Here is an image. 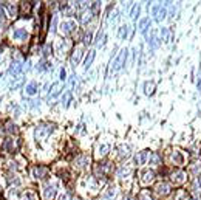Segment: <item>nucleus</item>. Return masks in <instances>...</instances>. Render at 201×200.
I'll use <instances>...</instances> for the list:
<instances>
[{
  "instance_id": "f257e3e1",
  "label": "nucleus",
  "mask_w": 201,
  "mask_h": 200,
  "mask_svg": "<svg viewBox=\"0 0 201 200\" xmlns=\"http://www.w3.org/2000/svg\"><path fill=\"white\" fill-rule=\"evenodd\" d=\"M53 127H54V126H50V124H42V126H39V127L36 129V138H37V140L46 138V136L53 132Z\"/></svg>"
},
{
  "instance_id": "f03ea898",
  "label": "nucleus",
  "mask_w": 201,
  "mask_h": 200,
  "mask_svg": "<svg viewBox=\"0 0 201 200\" xmlns=\"http://www.w3.org/2000/svg\"><path fill=\"white\" fill-rule=\"evenodd\" d=\"M56 192H57V183H46L45 185V188H44V197L45 200H51L54 196H56Z\"/></svg>"
},
{
  "instance_id": "7ed1b4c3",
  "label": "nucleus",
  "mask_w": 201,
  "mask_h": 200,
  "mask_svg": "<svg viewBox=\"0 0 201 200\" xmlns=\"http://www.w3.org/2000/svg\"><path fill=\"white\" fill-rule=\"evenodd\" d=\"M153 14L156 16V20H158V22H161V20L165 17V14H167V11H165V5L164 6H155V8H153Z\"/></svg>"
},
{
  "instance_id": "20e7f679",
  "label": "nucleus",
  "mask_w": 201,
  "mask_h": 200,
  "mask_svg": "<svg viewBox=\"0 0 201 200\" xmlns=\"http://www.w3.org/2000/svg\"><path fill=\"white\" fill-rule=\"evenodd\" d=\"M26 37H28V31H26L25 28H17L14 33H12V39L14 40H25Z\"/></svg>"
},
{
  "instance_id": "39448f33",
  "label": "nucleus",
  "mask_w": 201,
  "mask_h": 200,
  "mask_svg": "<svg viewBox=\"0 0 201 200\" xmlns=\"http://www.w3.org/2000/svg\"><path fill=\"white\" fill-rule=\"evenodd\" d=\"M20 72H22V65H20V62L19 61H16V62H12V65L9 67V74L11 76H14V78H17L19 74H20Z\"/></svg>"
},
{
  "instance_id": "423d86ee",
  "label": "nucleus",
  "mask_w": 201,
  "mask_h": 200,
  "mask_svg": "<svg viewBox=\"0 0 201 200\" xmlns=\"http://www.w3.org/2000/svg\"><path fill=\"white\" fill-rule=\"evenodd\" d=\"M60 28H62V33L64 34H70V33H73L76 30V23L73 22V20H70V22H64Z\"/></svg>"
},
{
  "instance_id": "0eeeda50",
  "label": "nucleus",
  "mask_w": 201,
  "mask_h": 200,
  "mask_svg": "<svg viewBox=\"0 0 201 200\" xmlns=\"http://www.w3.org/2000/svg\"><path fill=\"white\" fill-rule=\"evenodd\" d=\"M153 177H155V174H153L152 171H144V172H142V178H141V182H142L144 185H147L149 182L153 180Z\"/></svg>"
},
{
  "instance_id": "6e6552de",
  "label": "nucleus",
  "mask_w": 201,
  "mask_h": 200,
  "mask_svg": "<svg viewBox=\"0 0 201 200\" xmlns=\"http://www.w3.org/2000/svg\"><path fill=\"white\" fill-rule=\"evenodd\" d=\"M147 150H142V152H139L136 157H135V163L136 164H144L145 163V160H147Z\"/></svg>"
},
{
  "instance_id": "1a4fd4ad",
  "label": "nucleus",
  "mask_w": 201,
  "mask_h": 200,
  "mask_svg": "<svg viewBox=\"0 0 201 200\" xmlns=\"http://www.w3.org/2000/svg\"><path fill=\"white\" fill-rule=\"evenodd\" d=\"M115 196H116V188L115 186H110V188L105 191V194L102 196V199L104 200H112V199H115Z\"/></svg>"
},
{
  "instance_id": "9d476101",
  "label": "nucleus",
  "mask_w": 201,
  "mask_h": 200,
  "mask_svg": "<svg viewBox=\"0 0 201 200\" xmlns=\"http://www.w3.org/2000/svg\"><path fill=\"white\" fill-rule=\"evenodd\" d=\"M25 92H26V95H30V96L36 95L37 93V84H36V82H30V84L26 85Z\"/></svg>"
},
{
  "instance_id": "9b49d317",
  "label": "nucleus",
  "mask_w": 201,
  "mask_h": 200,
  "mask_svg": "<svg viewBox=\"0 0 201 200\" xmlns=\"http://www.w3.org/2000/svg\"><path fill=\"white\" fill-rule=\"evenodd\" d=\"M3 147L8 150V152H12V150L16 149V144H14V140L12 138H8V140H5V143H3Z\"/></svg>"
},
{
  "instance_id": "f8f14e48",
  "label": "nucleus",
  "mask_w": 201,
  "mask_h": 200,
  "mask_svg": "<svg viewBox=\"0 0 201 200\" xmlns=\"http://www.w3.org/2000/svg\"><path fill=\"white\" fill-rule=\"evenodd\" d=\"M94 54H96L94 50H90V51H88V56H87V59H85V70H88L90 65H91V62H93V59H94Z\"/></svg>"
},
{
  "instance_id": "ddd939ff",
  "label": "nucleus",
  "mask_w": 201,
  "mask_h": 200,
  "mask_svg": "<svg viewBox=\"0 0 201 200\" xmlns=\"http://www.w3.org/2000/svg\"><path fill=\"white\" fill-rule=\"evenodd\" d=\"M172 180L175 182L176 185H179V183H183V182H184V172H181V171H178L176 174H173V177H172Z\"/></svg>"
},
{
  "instance_id": "4468645a",
  "label": "nucleus",
  "mask_w": 201,
  "mask_h": 200,
  "mask_svg": "<svg viewBox=\"0 0 201 200\" xmlns=\"http://www.w3.org/2000/svg\"><path fill=\"white\" fill-rule=\"evenodd\" d=\"M172 160L175 161L176 164H183V161H184V158H183L181 152H178V150H175V152L172 154Z\"/></svg>"
},
{
  "instance_id": "2eb2a0df",
  "label": "nucleus",
  "mask_w": 201,
  "mask_h": 200,
  "mask_svg": "<svg viewBox=\"0 0 201 200\" xmlns=\"http://www.w3.org/2000/svg\"><path fill=\"white\" fill-rule=\"evenodd\" d=\"M144 88H145V90H144L145 95H152V93L155 92V84H153V82H145Z\"/></svg>"
},
{
  "instance_id": "dca6fc26",
  "label": "nucleus",
  "mask_w": 201,
  "mask_h": 200,
  "mask_svg": "<svg viewBox=\"0 0 201 200\" xmlns=\"http://www.w3.org/2000/svg\"><path fill=\"white\" fill-rule=\"evenodd\" d=\"M170 189H169V185H165V183H161V185H158V194H169Z\"/></svg>"
},
{
  "instance_id": "f3484780",
  "label": "nucleus",
  "mask_w": 201,
  "mask_h": 200,
  "mask_svg": "<svg viewBox=\"0 0 201 200\" xmlns=\"http://www.w3.org/2000/svg\"><path fill=\"white\" fill-rule=\"evenodd\" d=\"M60 93V84H53V92H50V99L51 98H56V96Z\"/></svg>"
},
{
  "instance_id": "a211bd4d",
  "label": "nucleus",
  "mask_w": 201,
  "mask_h": 200,
  "mask_svg": "<svg viewBox=\"0 0 201 200\" xmlns=\"http://www.w3.org/2000/svg\"><path fill=\"white\" fill-rule=\"evenodd\" d=\"M45 168H34L33 169V175L36 177V178H42V175L45 174Z\"/></svg>"
},
{
  "instance_id": "6ab92c4d",
  "label": "nucleus",
  "mask_w": 201,
  "mask_h": 200,
  "mask_svg": "<svg viewBox=\"0 0 201 200\" xmlns=\"http://www.w3.org/2000/svg\"><path fill=\"white\" fill-rule=\"evenodd\" d=\"M48 68H50V64H48L45 59H42V61L37 64V70H39V72H45V70H48Z\"/></svg>"
},
{
  "instance_id": "aec40b11",
  "label": "nucleus",
  "mask_w": 201,
  "mask_h": 200,
  "mask_svg": "<svg viewBox=\"0 0 201 200\" xmlns=\"http://www.w3.org/2000/svg\"><path fill=\"white\" fill-rule=\"evenodd\" d=\"M130 172H131V171H130L128 168L122 166V168H121L119 171H118V175H119L121 178H126V175H130Z\"/></svg>"
},
{
  "instance_id": "412c9836",
  "label": "nucleus",
  "mask_w": 201,
  "mask_h": 200,
  "mask_svg": "<svg viewBox=\"0 0 201 200\" xmlns=\"http://www.w3.org/2000/svg\"><path fill=\"white\" fill-rule=\"evenodd\" d=\"M110 147H108V144H101V146L98 147V155L99 157H104L107 154V150H108Z\"/></svg>"
},
{
  "instance_id": "4be33fe9",
  "label": "nucleus",
  "mask_w": 201,
  "mask_h": 200,
  "mask_svg": "<svg viewBox=\"0 0 201 200\" xmlns=\"http://www.w3.org/2000/svg\"><path fill=\"white\" fill-rule=\"evenodd\" d=\"M76 163H78L79 168H85L87 164H88V158L87 157H79L78 160H76Z\"/></svg>"
},
{
  "instance_id": "5701e85b",
  "label": "nucleus",
  "mask_w": 201,
  "mask_h": 200,
  "mask_svg": "<svg viewBox=\"0 0 201 200\" xmlns=\"http://www.w3.org/2000/svg\"><path fill=\"white\" fill-rule=\"evenodd\" d=\"M79 59H81V48H78V50L74 51V54H73V58H71V62H73V65H76L79 62Z\"/></svg>"
},
{
  "instance_id": "b1692460",
  "label": "nucleus",
  "mask_w": 201,
  "mask_h": 200,
  "mask_svg": "<svg viewBox=\"0 0 201 200\" xmlns=\"http://www.w3.org/2000/svg\"><path fill=\"white\" fill-rule=\"evenodd\" d=\"M91 9H88L87 12H84V14H82V17H81V22H84V23H87V20H90L91 19Z\"/></svg>"
},
{
  "instance_id": "393cba45",
  "label": "nucleus",
  "mask_w": 201,
  "mask_h": 200,
  "mask_svg": "<svg viewBox=\"0 0 201 200\" xmlns=\"http://www.w3.org/2000/svg\"><path fill=\"white\" fill-rule=\"evenodd\" d=\"M159 160H161V157H159V154H153L150 157V164H153V166H156V164L159 163Z\"/></svg>"
},
{
  "instance_id": "a878e982",
  "label": "nucleus",
  "mask_w": 201,
  "mask_h": 200,
  "mask_svg": "<svg viewBox=\"0 0 201 200\" xmlns=\"http://www.w3.org/2000/svg\"><path fill=\"white\" fill-rule=\"evenodd\" d=\"M127 34H128V26H122V28H121V31H119V37H121L122 40H126Z\"/></svg>"
},
{
  "instance_id": "bb28decb",
  "label": "nucleus",
  "mask_w": 201,
  "mask_h": 200,
  "mask_svg": "<svg viewBox=\"0 0 201 200\" xmlns=\"http://www.w3.org/2000/svg\"><path fill=\"white\" fill-rule=\"evenodd\" d=\"M139 200H152V196L149 191H142L139 194Z\"/></svg>"
},
{
  "instance_id": "cd10ccee",
  "label": "nucleus",
  "mask_w": 201,
  "mask_h": 200,
  "mask_svg": "<svg viewBox=\"0 0 201 200\" xmlns=\"http://www.w3.org/2000/svg\"><path fill=\"white\" fill-rule=\"evenodd\" d=\"M6 127H8L6 130H8L9 134H16L17 132V126H16V124H12V123H8V124H6Z\"/></svg>"
},
{
  "instance_id": "c85d7f7f",
  "label": "nucleus",
  "mask_w": 201,
  "mask_h": 200,
  "mask_svg": "<svg viewBox=\"0 0 201 200\" xmlns=\"http://www.w3.org/2000/svg\"><path fill=\"white\" fill-rule=\"evenodd\" d=\"M23 200H36V194H34V192H26V194L23 196Z\"/></svg>"
},
{
  "instance_id": "c756f323",
  "label": "nucleus",
  "mask_w": 201,
  "mask_h": 200,
  "mask_svg": "<svg viewBox=\"0 0 201 200\" xmlns=\"http://www.w3.org/2000/svg\"><path fill=\"white\" fill-rule=\"evenodd\" d=\"M128 154H130L128 152V146H121V154L119 155L121 157H128Z\"/></svg>"
},
{
  "instance_id": "7c9ffc66",
  "label": "nucleus",
  "mask_w": 201,
  "mask_h": 200,
  "mask_svg": "<svg viewBox=\"0 0 201 200\" xmlns=\"http://www.w3.org/2000/svg\"><path fill=\"white\" fill-rule=\"evenodd\" d=\"M138 14H139V5H135V6H133V11H131V17L136 19Z\"/></svg>"
},
{
  "instance_id": "2f4dec72",
  "label": "nucleus",
  "mask_w": 201,
  "mask_h": 200,
  "mask_svg": "<svg viewBox=\"0 0 201 200\" xmlns=\"http://www.w3.org/2000/svg\"><path fill=\"white\" fill-rule=\"evenodd\" d=\"M169 30L167 28H163V40H165V42H169Z\"/></svg>"
},
{
  "instance_id": "473e14b6",
  "label": "nucleus",
  "mask_w": 201,
  "mask_h": 200,
  "mask_svg": "<svg viewBox=\"0 0 201 200\" xmlns=\"http://www.w3.org/2000/svg\"><path fill=\"white\" fill-rule=\"evenodd\" d=\"M147 23H150V19H142L141 22H139V28L145 30V25H147Z\"/></svg>"
},
{
  "instance_id": "72a5a7b5",
  "label": "nucleus",
  "mask_w": 201,
  "mask_h": 200,
  "mask_svg": "<svg viewBox=\"0 0 201 200\" xmlns=\"http://www.w3.org/2000/svg\"><path fill=\"white\" fill-rule=\"evenodd\" d=\"M84 42H85V44H90V42H91V31H88V33L85 34V37H84Z\"/></svg>"
},
{
  "instance_id": "f704fd0d",
  "label": "nucleus",
  "mask_w": 201,
  "mask_h": 200,
  "mask_svg": "<svg viewBox=\"0 0 201 200\" xmlns=\"http://www.w3.org/2000/svg\"><path fill=\"white\" fill-rule=\"evenodd\" d=\"M193 188H195V191H201V177H200V178H197L195 186H193Z\"/></svg>"
},
{
  "instance_id": "c9c22d12",
  "label": "nucleus",
  "mask_w": 201,
  "mask_h": 200,
  "mask_svg": "<svg viewBox=\"0 0 201 200\" xmlns=\"http://www.w3.org/2000/svg\"><path fill=\"white\" fill-rule=\"evenodd\" d=\"M50 51H51L50 45H45V48H44V54H45V56H48V54H50Z\"/></svg>"
},
{
  "instance_id": "e433bc0d",
  "label": "nucleus",
  "mask_w": 201,
  "mask_h": 200,
  "mask_svg": "<svg viewBox=\"0 0 201 200\" xmlns=\"http://www.w3.org/2000/svg\"><path fill=\"white\" fill-rule=\"evenodd\" d=\"M65 76H67V73H65L64 68H62V70H60V79H62V81H65Z\"/></svg>"
},
{
  "instance_id": "4c0bfd02",
  "label": "nucleus",
  "mask_w": 201,
  "mask_h": 200,
  "mask_svg": "<svg viewBox=\"0 0 201 200\" xmlns=\"http://www.w3.org/2000/svg\"><path fill=\"white\" fill-rule=\"evenodd\" d=\"M192 171L195 172V174H198V171H201V164H200V166H193V168H192Z\"/></svg>"
},
{
  "instance_id": "58836bf2",
  "label": "nucleus",
  "mask_w": 201,
  "mask_h": 200,
  "mask_svg": "<svg viewBox=\"0 0 201 200\" xmlns=\"http://www.w3.org/2000/svg\"><path fill=\"white\" fill-rule=\"evenodd\" d=\"M59 200H70V197H68V194H62Z\"/></svg>"
},
{
  "instance_id": "ea45409f",
  "label": "nucleus",
  "mask_w": 201,
  "mask_h": 200,
  "mask_svg": "<svg viewBox=\"0 0 201 200\" xmlns=\"http://www.w3.org/2000/svg\"><path fill=\"white\" fill-rule=\"evenodd\" d=\"M198 88L201 90V78H200V81H198Z\"/></svg>"
},
{
  "instance_id": "a19ab883",
  "label": "nucleus",
  "mask_w": 201,
  "mask_h": 200,
  "mask_svg": "<svg viewBox=\"0 0 201 200\" xmlns=\"http://www.w3.org/2000/svg\"><path fill=\"white\" fill-rule=\"evenodd\" d=\"M124 200H131V199H130V197H126V199H124Z\"/></svg>"
},
{
  "instance_id": "79ce46f5",
  "label": "nucleus",
  "mask_w": 201,
  "mask_h": 200,
  "mask_svg": "<svg viewBox=\"0 0 201 200\" xmlns=\"http://www.w3.org/2000/svg\"><path fill=\"white\" fill-rule=\"evenodd\" d=\"M0 54H2V51H0Z\"/></svg>"
}]
</instances>
